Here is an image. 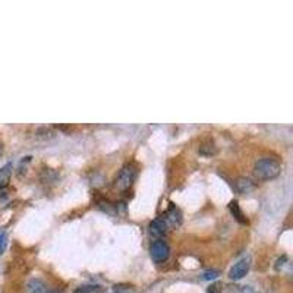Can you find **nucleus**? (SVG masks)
<instances>
[{"mask_svg":"<svg viewBox=\"0 0 293 293\" xmlns=\"http://www.w3.org/2000/svg\"><path fill=\"white\" fill-rule=\"evenodd\" d=\"M135 178H136V167L133 164H125L119 170L114 179V188L119 191H126L133 185Z\"/></svg>","mask_w":293,"mask_h":293,"instance_id":"nucleus-2","label":"nucleus"},{"mask_svg":"<svg viewBox=\"0 0 293 293\" xmlns=\"http://www.w3.org/2000/svg\"><path fill=\"white\" fill-rule=\"evenodd\" d=\"M12 170H13L12 163H7V164H4V166L0 169V188H6V186H7L9 179H10V175H12Z\"/></svg>","mask_w":293,"mask_h":293,"instance_id":"nucleus-9","label":"nucleus"},{"mask_svg":"<svg viewBox=\"0 0 293 293\" xmlns=\"http://www.w3.org/2000/svg\"><path fill=\"white\" fill-rule=\"evenodd\" d=\"M150 233L156 238H161L167 233V226L161 218H156L150 223Z\"/></svg>","mask_w":293,"mask_h":293,"instance_id":"nucleus-6","label":"nucleus"},{"mask_svg":"<svg viewBox=\"0 0 293 293\" xmlns=\"http://www.w3.org/2000/svg\"><path fill=\"white\" fill-rule=\"evenodd\" d=\"M235 293H258L255 292L252 288H249V286H243V288H240V289H235Z\"/></svg>","mask_w":293,"mask_h":293,"instance_id":"nucleus-16","label":"nucleus"},{"mask_svg":"<svg viewBox=\"0 0 293 293\" xmlns=\"http://www.w3.org/2000/svg\"><path fill=\"white\" fill-rule=\"evenodd\" d=\"M229 208H230L232 215H233L239 223H242V224H246V223H248V220H246L245 214L242 213V210H240V207H239L238 201H232V202H230V205H229Z\"/></svg>","mask_w":293,"mask_h":293,"instance_id":"nucleus-8","label":"nucleus"},{"mask_svg":"<svg viewBox=\"0 0 293 293\" xmlns=\"http://www.w3.org/2000/svg\"><path fill=\"white\" fill-rule=\"evenodd\" d=\"M49 293H63V292H59V291H53V292H49Z\"/></svg>","mask_w":293,"mask_h":293,"instance_id":"nucleus-20","label":"nucleus"},{"mask_svg":"<svg viewBox=\"0 0 293 293\" xmlns=\"http://www.w3.org/2000/svg\"><path fill=\"white\" fill-rule=\"evenodd\" d=\"M150 255H151L153 261L157 263V264L167 261L169 257H170V248H169L167 242H164L163 239L154 240L150 246Z\"/></svg>","mask_w":293,"mask_h":293,"instance_id":"nucleus-3","label":"nucleus"},{"mask_svg":"<svg viewBox=\"0 0 293 293\" xmlns=\"http://www.w3.org/2000/svg\"><path fill=\"white\" fill-rule=\"evenodd\" d=\"M27 293H49V289L41 279H31L27 283Z\"/></svg>","mask_w":293,"mask_h":293,"instance_id":"nucleus-7","label":"nucleus"},{"mask_svg":"<svg viewBox=\"0 0 293 293\" xmlns=\"http://www.w3.org/2000/svg\"><path fill=\"white\" fill-rule=\"evenodd\" d=\"M208 293H221V286L220 285H211L210 289H208Z\"/></svg>","mask_w":293,"mask_h":293,"instance_id":"nucleus-17","label":"nucleus"},{"mask_svg":"<svg viewBox=\"0 0 293 293\" xmlns=\"http://www.w3.org/2000/svg\"><path fill=\"white\" fill-rule=\"evenodd\" d=\"M199 154L201 156H205V157H210V156H214L215 153H217V148H215V145L211 142V141H207L205 144H202L201 147H199Z\"/></svg>","mask_w":293,"mask_h":293,"instance_id":"nucleus-11","label":"nucleus"},{"mask_svg":"<svg viewBox=\"0 0 293 293\" xmlns=\"http://www.w3.org/2000/svg\"><path fill=\"white\" fill-rule=\"evenodd\" d=\"M6 196H7L6 188H0V199H3V198H6Z\"/></svg>","mask_w":293,"mask_h":293,"instance_id":"nucleus-18","label":"nucleus"},{"mask_svg":"<svg viewBox=\"0 0 293 293\" xmlns=\"http://www.w3.org/2000/svg\"><path fill=\"white\" fill-rule=\"evenodd\" d=\"M75 293H106V291L101 286H97V285H88V286L78 288L75 291Z\"/></svg>","mask_w":293,"mask_h":293,"instance_id":"nucleus-12","label":"nucleus"},{"mask_svg":"<svg viewBox=\"0 0 293 293\" xmlns=\"http://www.w3.org/2000/svg\"><path fill=\"white\" fill-rule=\"evenodd\" d=\"M218 276H220L218 271L210 270V271H205V273H204V280H214V279H217Z\"/></svg>","mask_w":293,"mask_h":293,"instance_id":"nucleus-14","label":"nucleus"},{"mask_svg":"<svg viewBox=\"0 0 293 293\" xmlns=\"http://www.w3.org/2000/svg\"><path fill=\"white\" fill-rule=\"evenodd\" d=\"M1 154H3V144L0 142V156H1Z\"/></svg>","mask_w":293,"mask_h":293,"instance_id":"nucleus-19","label":"nucleus"},{"mask_svg":"<svg viewBox=\"0 0 293 293\" xmlns=\"http://www.w3.org/2000/svg\"><path fill=\"white\" fill-rule=\"evenodd\" d=\"M236 188H238V191H239V192H242V194H248L249 191H252V189H254V184H252L249 179L240 178V179L236 182Z\"/></svg>","mask_w":293,"mask_h":293,"instance_id":"nucleus-10","label":"nucleus"},{"mask_svg":"<svg viewBox=\"0 0 293 293\" xmlns=\"http://www.w3.org/2000/svg\"><path fill=\"white\" fill-rule=\"evenodd\" d=\"M249 267H251V260L248 258V257H245V258H242V260H239L232 268H230V271H229V277H230V280H240V279H243L246 274H248V271H249Z\"/></svg>","mask_w":293,"mask_h":293,"instance_id":"nucleus-4","label":"nucleus"},{"mask_svg":"<svg viewBox=\"0 0 293 293\" xmlns=\"http://www.w3.org/2000/svg\"><path fill=\"white\" fill-rule=\"evenodd\" d=\"M282 173V164L271 157H263L254 164V175L258 181L267 182L276 179Z\"/></svg>","mask_w":293,"mask_h":293,"instance_id":"nucleus-1","label":"nucleus"},{"mask_svg":"<svg viewBox=\"0 0 293 293\" xmlns=\"http://www.w3.org/2000/svg\"><path fill=\"white\" fill-rule=\"evenodd\" d=\"M6 246H7V236L4 232H0V255L4 252Z\"/></svg>","mask_w":293,"mask_h":293,"instance_id":"nucleus-13","label":"nucleus"},{"mask_svg":"<svg viewBox=\"0 0 293 293\" xmlns=\"http://www.w3.org/2000/svg\"><path fill=\"white\" fill-rule=\"evenodd\" d=\"M113 293H132V288H129V286H114Z\"/></svg>","mask_w":293,"mask_h":293,"instance_id":"nucleus-15","label":"nucleus"},{"mask_svg":"<svg viewBox=\"0 0 293 293\" xmlns=\"http://www.w3.org/2000/svg\"><path fill=\"white\" fill-rule=\"evenodd\" d=\"M164 223H166V226L169 227H178V226H181V223H182V213H181V210L178 208V207H175V205H172L166 213H164V215H163V218H161Z\"/></svg>","mask_w":293,"mask_h":293,"instance_id":"nucleus-5","label":"nucleus"}]
</instances>
